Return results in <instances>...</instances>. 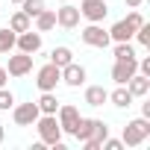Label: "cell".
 Here are the masks:
<instances>
[{"label": "cell", "mask_w": 150, "mask_h": 150, "mask_svg": "<svg viewBox=\"0 0 150 150\" xmlns=\"http://www.w3.org/2000/svg\"><path fill=\"white\" fill-rule=\"evenodd\" d=\"M3 138H6V127L0 124V144H3Z\"/></svg>", "instance_id": "obj_32"}, {"label": "cell", "mask_w": 150, "mask_h": 150, "mask_svg": "<svg viewBox=\"0 0 150 150\" xmlns=\"http://www.w3.org/2000/svg\"><path fill=\"white\" fill-rule=\"evenodd\" d=\"M59 83H62V68H56L53 62H47V65H41V68L35 71V86H38V91H56Z\"/></svg>", "instance_id": "obj_4"}, {"label": "cell", "mask_w": 150, "mask_h": 150, "mask_svg": "<svg viewBox=\"0 0 150 150\" xmlns=\"http://www.w3.org/2000/svg\"><path fill=\"white\" fill-rule=\"evenodd\" d=\"M53 27H56V12L41 9V12L35 15V30H38V33H47V30H53Z\"/></svg>", "instance_id": "obj_20"}, {"label": "cell", "mask_w": 150, "mask_h": 150, "mask_svg": "<svg viewBox=\"0 0 150 150\" xmlns=\"http://www.w3.org/2000/svg\"><path fill=\"white\" fill-rule=\"evenodd\" d=\"M15 47H18L21 53H30V56H35V53L41 50V33H33V30H27V33H18V38H15Z\"/></svg>", "instance_id": "obj_11"}, {"label": "cell", "mask_w": 150, "mask_h": 150, "mask_svg": "<svg viewBox=\"0 0 150 150\" xmlns=\"http://www.w3.org/2000/svg\"><path fill=\"white\" fill-rule=\"evenodd\" d=\"M38 106L35 103H18V106H12V121L18 124V127H33L35 121H38Z\"/></svg>", "instance_id": "obj_7"}, {"label": "cell", "mask_w": 150, "mask_h": 150, "mask_svg": "<svg viewBox=\"0 0 150 150\" xmlns=\"http://www.w3.org/2000/svg\"><path fill=\"white\" fill-rule=\"evenodd\" d=\"M77 9H80V18H86L88 24H100V21L109 15L106 0H83V3H80Z\"/></svg>", "instance_id": "obj_5"}, {"label": "cell", "mask_w": 150, "mask_h": 150, "mask_svg": "<svg viewBox=\"0 0 150 150\" xmlns=\"http://www.w3.org/2000/svg\"><path fill=\"white\" fill-rule=\"evenodd\" d=\"M33 71V56L30 53H15V56H9V65H6V74L9 77H24V74H30Z\"/></svg>", "instance_id": "obj_10"}, {"label": "cell", "mask_w": 150, "mask_h": 150, "mask_svg": "<svg viewBox=\"0 0 150 150\" xmlns=\"http://www.w3.org/2000/svg\"><path fill=\"white\" fill-rule=\"evenodd\" d=\"M35 129H38V141L41 144H50V147H56V150H65L62 147V127H59V121H56V115H38V121L33 124Z\"/></svg>", "instance_id": "obj_1"}, {"label": "cell", "mask_w": 150, "mask_h": 150, "mask_svg": "<svg viewBox=\"0 0 150 150\" xmlns=\"http://www.w3.org/2000/svg\"><path fill=\"white\" fill-rule=\"evenodd\" d=\"M15 106V94L3 86V88H0V112H6V109H12Z\"/></svg>", "instance_id": "obj_26"}, {"label": "cell", "mask_w": 150, "mask_h": 150, "mask_svg": "<svg viewBox=\"0 0 150 150\" xmlns=\"http://www.w3.org/2000/svg\"><path fill=\"white\" fill-rule=\"evenodd\" d=\"M127 88H129V94L132 97H147L150 94V77H144V74H132V77L127 80Z\"/></svg>", "instance_id": "obj_14"}, {"label": "cell", "mask_w": 150, "mask_h": 150, "mask_svg": "<svg viewBox=\"0 0 150 150\" xmlns=\"http://www.w3.org/2000/svg\"><path fill=\"white\" fill-rule=\"evenodd\" d=\"M150 135V118H132L127 127H124V132H121V141H124V147H138L144 138Z\"/></svg>", "instance_id": "obj_3"}, {"label": "cell", "mask_w": 150, "mask_h": 150, "mask_svg": "<svg viewBox=\"0 0 150 150\" xmlns=\"http://www.w3.org/2000/svg\"><path fill=\"white\" fill-rule=\"evenodd\" d=\"M15 38H18L15 30H9V27L0 30V53H12L15 50Z\"/></svg>", "instance_id": "obj_22"}, {"label": "cell", "mask_w": 150, "mask_h": 150, "mask_svg": "<svg viewBox=\"0 0 150 150\" xmlns=\"http://www.w3.org/2000/svg\"><path fill=\"white\" fill-rule=\"evenodd\" d=\"M6 80H9V74H6V68H3V65H0V88L6 86Z\"/></svg>", "instance_id": "obj_30"}, {"label": "cell", "mask_w": 150, "mask_h": 150, "mask_svg": "<svg viewBox=\"0 0 150 150\" xmlns=\"http://www.w3.org/2000/svg\"><path fill=\"white\" fill-rule=\"evenodd\" d=\"M138 71V59H115L112 65V80L118 86H127V80L132 77V74Z\"/></svg>", "instance_id": "obj_9"}, {"label": "cell", "mask_w": 150, "mask_h": 150, "mask_svg": "<svg viewBox=\"0 0 150 150\" xmlns=\"http://www.w3.org/2000/svg\"><path fill=\"white\" fill-rule=\"evenodd\" d=\"M71 135L77 138V141H88V138H94V141L103 144V138L109 135V127H106V121H100V118H80L77 129H74Z\"/></svg>", "instance_id": "obj_2"}, {"label": "cell", "mask_w": 150, "mask_h": 150, "mask_svg": "<svg viewBox=\"0 0 150 150\" xmlns=\"http://www.w3.org/2000/svg\"><path fill=\"white\" fill-rule=\"evenodd\" d=\"M115 59H138L129 41H115Z\"/></svg>", "instance_id": "obj_23"}, {"label": "cell", "mask_w": 150, "mask_h": 150, "mask_svg": "<svg viewBox=\"0 0 150 150\" xmlns=\"http://www.w3.org/2000/svg\"><path fill=\"white\" fill-rule=\"evenodd\" d=\"M41 9H44V0H21V12L30 18H35Z\"/></svg>", "instance_id": "obj_24"}, {"label": "cell", "mask_w": 150, "mask_h": 150, "mask_svg": "<svg viewBox=\"0 0 150 150\" xmlns=\"http://www.w3.org/2000/svg\"><path fill=\"white\" fill-rule=\"evenodd\" d=\"M62 83L71 86V88H80V86L86 83V68L77 65V62H68V65L62 68Z\"/></svg>", "instance_id": "obj_13"}, {"label": "cell", "mask_w": 150, "mask_h": 150, "mask_svg": "<svg viewBox=\"0 0 150 150\" xmlns=\"http://www.w3.org/2000/svg\"><path fill=\"white\" fill-rule=\"evenodd\" d=\"M12 3H18V6H21V0H12Z\"/></svg>", "instance_id": "obj_33"}, {"label": "cell", "mask_w": 150, "mask_h": 150, "mask_svg": "<svg viewBox=\"0 0 150 150\" xmlns=\"http://www.w3.org/2000/svg\"><path fill=\"white\" fill-rule=\"evenodd\" d=\"M132 35H135V27L124 18V21H115L112 27H109V38L112 41H132Z\"/></svg>", "instance_id": "obj_15"}, {"label": "cell", "mask_w": 150, "mask_h": 150, "mask_svg": "<svg viewBox=\"0 0 150 150\" xmlns=\"http://www.w3.org/2000/svg\"><path fill=\"white\" fill-rule=\"evenodd\" d=\"M56 24L65 27V30H77V27H80V9L71 6V3L59 6V9H56Z\"/></svg>", "instance_id": "obj_12"}, {"label": "cell", "mask_w": 150, "mask_h": 150, "mask_svg": "<svg viewBox=\"0 0 150 150\" xmlns=\"http://www.w3.org/2000/svg\"><path fill=\"white\" fill-rule=\"evenodd\" d=\"M106 100H109V91L103 86H88L86 88V103L88 106H103Z\"/></svg>", "instance_id": "obj_17"}, {"label": "cell", "mask_w": 150, "mask_h": 150, "mask_svg": "<svg viewBox=\"0 0 150 150\" xmlns=\"http://www.w3.org/2000/svg\"><path fill=\"white\" fill-rule=\"evenodd\" d=\"M35 106H38V112H41V115H56L59 100H56V94H53V91H41V97L35 100Z\"/></svg>", "instance_id": "obj_16"}, {"label": "cell", "mask_w": 150, "mask_h": 150, "mask_svg": "<svg viewBox=\"0 0 150 150\" xmlns=\"http://www.w3.org/2000/svg\"><path fill=\"white\" fill-rule=\"evenodd\" d=\"M138 74L150 77V59H138Z\"/></svg>", "instance_id": "obj_29"}, {"label": "cell", "mask_w": 150, "mask_h": 150, "mask_svg": "<svg viewBox=\"0 0 150 150\" xmlns=\"http://www.w3.org/2000/svg\"><path fill=\"white\" fill-rule=\"evenodd\" d=\"M80 109L77 106H59L56 109V121H59V127H62V132H74V129H77V124H80Z\"/></svg>", "instance_id": "obj_8"}, {"label": "cell", "mask_w": 150, "mask_h": 150, "mask_svg": "<svg viewBox=\"0 0 150 150\" xmlns=\"http://www.w3.org/2000/svg\"><path fill=\"white\" fill-rule=\"evenodd\" d=\"M124 3H127L129 9H135V6H141V0H124Z\"/></svg>", "instance_id": "obj_31"}, {"label": "cell", "mask_w": 150, "mask_h": 150, "mask_svg": "<svg viewBox=\"0 0 150 150\" xmlns=\"http://www.w3.org/2000/svg\"><path fill=\"white\" fill-rule=\"evenodd\" d=\"M127 21H129V24H132L135 30H138V27L144 24V18H141V12H129V15H127Z\"/></svg>", "instance_id": "obj_28"}, {"label": "cell", "mask_w": 150, "mask_h": 150, "mask_svg": "<svg viewBox=\"0 0 150 150\" xmlns=\"http://www.w3.org/2000/svg\"><path fill=\"white\" fill-rule=\"evenodd\" d=\"M109 100H112V106H118V109H127V106H132V94H129V88L127 86H118L112 94H109Z\"/></svg>", "instance_id": "obj_18"}, {"label": "cell", "mask_w": 150, "mask_h": 150, "mask_svg": "<svg viewBox=\"0 0 150 150\" xmlns=\"http://www.w3.org/2000/svg\"><path fill=\"white\" fill-rule=\"evenodd\" d=\"M50 62H53L56 68H65L68 62H74L71 47H65V44H62V47H53V50H50Z\"/></svg>", "instance_id": "obj_21"}, {"label": "cell", "mask_w": 150, "mask_h": 150, "mask_svg": "<svg viewBox=\"0 0 150 150\" xmlns=\"http://www.w3.org/2000/svg\"><path fill=\"white\" fill-rule=\"evenodd\" d=\"M9 30H15V33H27V30H33V18L30 15H24L21 9L9 18Z\"/></svg>", "instance_id": "obj_19"}, {"label": "cell", "mask_w": 150, "mask_h": 150, "mask_svg": "<svg viewBox=\"0 0 150 150\" xmlns=\"http://www.w3.org/2000/svg\"><path fill=\"white\" fill-rule=\"evenodd\" d=\"M80 35H83V41H86L88 47H100V50H103V47H109V44H112L109 30H103L100 24H88V27H86Z\"/></svg>", "instance_id": "obj_6"}, {"label": "cell", "mask_w": 150, "mask_h": 150, "mask_svg": "<svg viewBox=\"0 0 150 150\" xmlns=\"http://www.w3.org/2000/svg\"><path fill=\"white\" fill-rule=\"evenodd\" d=\"M100 147H103V150H124V141H121V138H109V135H106Z\"/></svg>", "instance_id": "obj_27"}, {"label": "cell", "mask_w": 150, "mask_h": 150, "mask_svg": "<svg viewBox=\"0 0 150 150\" xmlns=\"http://www.w3.org/2000/svg\"><path fill=\"white\" fill-rule=\"evenodd\" d=\"M132 38H138V44H141V47H150V24L144 21V24L135 30V35H132Z\"/></svg>", "instance_id": "obj_25"}]
</instances>
